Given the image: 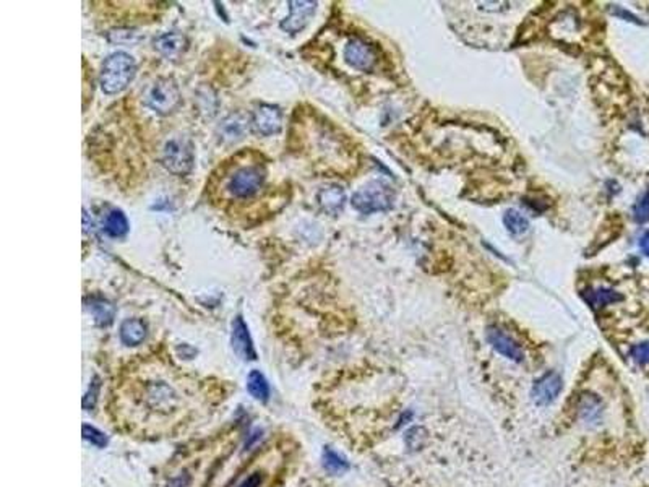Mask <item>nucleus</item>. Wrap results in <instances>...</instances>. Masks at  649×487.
<instances>
[{"label": "nucleus", "instance_id": "1", "mask_svg": "<svg viewBox=\"0 0 649 487\" xmlns=\"http://www.w3.org/2000/svg\"><path fill=\"white\" fill-rule=\"evenodd\" d=\"M136 62L132 55L117 50L107 55L101 65L99 84L106 94L122 93L135 80Z\"/></svg>", "mask_w": 649, "mask_h": 487}, {"label": "nucleus", "instance_id": "2", "mask_svg": "<svg viewBox=\"0 0 649 487\" xmlns=\"http://www.w3.org/2000/svg\"><path fill=\"white\" fill-rule=\"evenodd\" d=\"M393 202H395V190L388 182L380 179L364 184L351 198L352 208L364 214L386 212L393 207Z\"/></svg>", "mask_w": 649, "mask_h": 487}, {"label": "nucleus", "instance_id": "3", "mask_svg": "<svg viewBox=\"0 0 649 487\" xmlns=\"http://www.w3.org/2000/svg\"><path fill=\"white\" fill-rule=\"evenodd\" d=\"M195 155L192 141L185 137H174L164 143L163 164L174 175H185L192 171Z\"/></svg>", "mask_w": 649, "mask_h": 487}, {"label": "nucleus", "instance_id": "4", "mask_svg": "<svg viewBox=\"0 0 649 487\" xmlns=\"http://www.w3.org/2000/svg\"><path fill=\"white\" fill-rule=\"evenodd\" d=\"M146 104L158 114H170L180 104L179 84L173 78H159L146 94Z\"/></svg>", "mask_w": 649, "mask_h": 487}, {"label": "nucleus", "instance_id": "5", "mask_svg": "<svg viewBox=\"0 0 649 487\" xmlns=\"http://www.w3.org/2000/svg\"><path fill=\"white\" fill-rule=\"evenodd\" d=\"M265 182V171L260 166L242 168L232 174L227 182V190L234 197L247 198L257 194Z\"/></svg>", "mask_w": 649, "mask_h": 487}, {"label": "nucleus", "instance_id": "6", "mask_svg": "<svg viewBox=\"0 0 649 487\" xmlns=\"http://www.w3.org/2000/svg\"><path fill=\"white\" fill-rule=\"evenodd\" d=\"M250 126L255 133L263 137L280 133L283 128V111L273 104H260L250 117Z\"/></svg>", "mask_w": 649, "mask_h": 487}, {"label": "nucleus", "instance_id": "7", "mask_svg": "<svg viewBox=\"0 0 649 487\" xmlns=\"http://www.w3.org/2000/svg\"><path fill=\"white\" fill-rule=\"evenodd\" d=\"M289 4V16H286L280 28L289 35H298L309 25L312 16L317 12V2H305V0H291Z\"/></svg>", "mask_w": 649, "mask_h": 487}, {"label": "nucleus", "instance_id": "8", "mask_svg": "<svg viewBox=\"0 0 649 487\" xmlns=\"http://www.w3.org/2000/svg\"><path fill=\"white\" fill-rule=\"evenodd\" d=\"M344 60L347 65L352 67V69L369 72L373 69L375 64H377V53H375V49L366 41L354 38L346 44Z\"/></svg>", "mask_w": 649, "mask_h": 487}, {"label": "nucleus", "instance_id": "9", "mask_svg": "<svg viewBox=\"0 0 649 487\" xmlns=\"http://www.w3.org/2000/svg\"><path fill=\"white\" fill-rule=\"evenodd\" d=\"M563 388V382L559 372H547L539 377L533 385L531 396L538 406H547L557 400Z\"/></svg>", "mask_w": 649, "mask_h": 487}, {"label": "nucleus", "instance_id": "10", "mask_svg": "<svg viewBox=\"0 0 649 487\" xmlns=\"http://www.w3.org/2000/svg\"><path fill=\"white\" fill-rule=\"evenodd\" d=\"M249 127L252 126H250V119L246 114H242V112L229 114L223 119V122L218 127L219 141L224 145H234L246 137Z\"/></svg>", "mask_w": 649, "mask_h": 487}, {"label": "nucleus", "instance_id": "11", "mask_svg": "<svg viewBox=\"0 0 649 487\" xmlns=\"http://www.w3.org/2000/svg\"><path fill=\"white\" fill-rule=\"evenodd\" d=\"M486 338H487L489 344H491V346L497 351L498 354L505 356L506 359H510L513 362H521L523 359H525V353H523L520 344H518L513 338L500 330V328L489 327L486 332Z\"/></svg>", "mask_w": 649, "mask_h": 487}, {"label": "nucleus", "instance_id": "12", "mask_svg": "<svg viewBox=\"0 0 649 487\" xmlns=\"http://www.w3.org/2000/svg\"><path fill=\"white\" fill-rule=\"evenodd\" d=\"M232 349L244 361H255L257 359V353H255L253 341L250 338L249 328L246 322L241 315L236 317V320L232 322V336H231Z\"/></svg>", "mask_w": 649, "mask_h": 487}, {"label": "nucleus", "instance_id": "13", "mask_svg": "<svg viewBox=\"0 0 649 487\" xmlns=\"http://www.w3.org/2000/svg\"><path fill=\"white\" fill-rule=\"evenodd\" d=\"M187 46H189L187 38L175 31L164 33V35L158 36L155 39V49L169 60L179 59L180 55L187 50Z\"/></svg>", "mask_w": 649, "mask_h": 487}, {"label": "nucleus", "instance_id": "14", "mask_svg": "<svg viewBox=\"0 0 649 487\" xmlns=\"http://www.w3.org/2000/svg\"><path fill=\"white\" fill-rule=\"evenodd\" d=\"M317 200L323 212H327L328 214H338L346 203L344 189L338 184L324 185L318 192Z\"/></svg>", "mask_w": 649, "mask_h": 487}, {"label": "nucleus", "instance_id": "15", "mask_svg": "<svg viewBox=\"0 0 649 487\" xmlns=\"http://www.w3.org/2000/svg\"><path fill=\"white\" fill-rule=\"evenodd\" d=\"M84 304H87L89 314L93 315L96 325L107 327L114 322V317H116V305L111 301H107V299L101 296H93L87 299Z\"/></svg>", "mask_w": 649, "mask_h": 487}, {"label": "nucleus", "instance_id": "16", "mask_svg": "<svg viewBox=\"0 0 649 487\" xmlns=\"http://www.w3.org/2000/svg\"><path fill=\"white\" fill-rule=\"evenodd\" d=\"M146 333L148 330L143 320L127 319L121 325V333L119 335H121L122 343L127 344V346H138V344L145 341Z\"/></svg>", "mask_w": 649, "mask_h": 487}, {"label": "nucleus", "instance_id": "17", "mask_svg": "<svg viewBox=\"0 0 649 487\" xmlns=\"http://www.w3.org/2000/svg\"><path fill=\"white\" fill-rule=\"evenodd\" d=\"M583 296H584V301L594 309L606 307V305H609V304L618 302L623 299L622 294H618L613 290H609V288H594V290L593 288H589V290H586L583 292Z\"/></svg>", "mask_w": 649, "mask_h": 487}, {"label": "nucleus", "instance_id": "18", "mask_svg": "<svg viewBox=\"0 0 649 487\" xmlns=\"http://www.w3.org/2000/svg\"><path fill=\"white\" fill-rule=\"evenodd\" d=\"M129 221L127 217H125L124 212L121 209L114 208L107 213L106 221H104V232L109 237H114V239H121L125 234L129 232Z\"/></svg>", "mask_w": 649, "mask_h": 487}, {"label": "nucleus", "instance_id": "19", "mask_svg": "<svg viewBox=\"0 0 649 487\" xmlns=\"http://www.w3.org/2000/svg\"><path fill=\"white\" fill-rule=\"evenodd\" d=\"M578 412L586 422L596 421L601 416V400L596 395L583 393L578 403Z\"/></svg>", "mask_w": 649, "mask_h": 487}, {"label": "nucleus", "instance_id": "20", "mask_svg": "<svg viewBox=\"0 0 649 487\" xmlns=\"http://www.w3.org/2000/svg\"><path fill=\"white\" fill-rule=\"evenodd\" d=\"M247 390L249 393L258 401H266L270 396V387L263 373L260 371H252L247 377Z\"/></svg>", "mask_w": 649, "mask_h": 487}, {"label": "nucleus", "instance_id": "21", "mask_svg": "<svg viewBox=\"0 0 649 487\" xmlns=\"http://www.w3.org/2000/svg\"><path fill=\"white\" fill-rule=\"evenodd\" d=\"M503 224L505 228L508 229V232L515 236H521L528 232L529 229V221L525 217V214L518 212V209H508L503 214Z\"/></svg>", "mask_w": 649, "mask_h": 487}, {"label": "nucleus", "instance_id": "22", "mask_svg": "<svg viewBox=\"0 0 649 487\" xmlns=\"http://www.w3.org/2000/svg\"><path fill=\"white\" fill-rule=\"evenodd\" d=\"M323 466L328 473L341 474L349 469V463H347L346 458L341 456L339 453H336L334 450L329 449V447H327L323 452Z\"/></svg>", "mask_w": 649, "mask_h": 487}, {"label": "nucleus", "instance_id": "23", "mask_svg": "<svg viewBox=\"0 0 649 487\" xmlns=\"http://www.w3.org/2000/svg\"><path fill=\"white\" fill-rule=\"evenodd\" d=\"M427 439H429L427 430L420 426H415L408 430L406 437H404V442H406L409 450L415 452V450L424 449V445L427 444Z\"/></svg>", "mask_w": 649, "mask_h": 487}, {"label": "nucleus", "instance_id": "24", "mask_svg": "<svg viewBox=\"0 0 649 487\" xmlns=\"http://www.w3.org/2000/svg\"><path fill=\"white\" fill-rule=\"evenodd\" d=\"M268 476L265 468H257L255 471L249 473L236 487H265L268 483Z\"/></svg>", "mask_w": 649, "mask_h": 487}, {"label": "nucleus", "instance_id": "25", "mask_svg": "<svg viewBox=\"0 0 649 487\" xmlns=\"http://www.w3.org/2000/svg\"><path fill=\"white\" fill-rule=\"evenodd\" d=\"M633 217L638 223H648L649 221V190H646L645 194L638 198V202L635 203Z\"/></svg>", "mask_w": 649, "mask_h": 487}, {"label": "nucleus", "instance_id": "26", "mask_svg": "<svg viewBox=\"0 0 649 487\" xmlns=\"http://www.w3.org/2000/svg\"><path fill=\"white\" fill-rule=\"evenodd\" d=\"M83 439L91 442V444L96 445V447H101V449H102V447L107 445L106 435L102 434L101 430L96 429V427L88 426V424H83Z\"/></svg>", "mask_w": 649, "mask_h": 487}, {"label": "nucleus", "instance_id": "27", "mask_svg": "<svg viewBox=\"0 0 649 487\" xmlns=\"http://www.w3.org/2000/svg\"><path fill=\"white\" fill-rule=\"evenodd\" d=\"M631 358H633L638 364H649V341L635 344L631 348Z\"/></svg>", "mask_w": 649, "mask_h": 487}, {"label": "nucleus", "instance_id": "28", "mask_svg": "<svg viewBox=\"0 0 649 487\" xmlns=\"http://www.w3.org/2000/svg\"><path fill=\"white\" fill-rule=\"evenodd\" d=\"M109 39L112 43H133L138 39V35L130 30H119L109 33Z\"/></svg>", "mask_w": 649, "mask_h": 487}, {"label": "nucleus", "instance_id": "29", "mask_svg": "<svg viewBox=\"0 0 649 487\" xmlns=\"http://www.w3.org/2000/svg\"><path fill=\"white\" fill-rule=\"evenodd\" d=\"M98 390H99V381H98V377H96L93 381V383H91L89 392L83 398V407H84V410H91V407L94 406L96 398H98Z\"/></svg>", "mask_w": 649, "mask_h": 487}, {"label": "nucleus", "instance_id": "30", "mask_svg": "<svg viewBox=\"0 0 649 487\" xmlns=\"http://www.w3.org/2000/svg\"><path fill=\"white\" fill-rule=\"evenodd\" d=\"M611 13L617 15V16H622V18H628V21H635V23H638V20H636L635 15H631L630 12H625L623 9L617 7V5H611Z\"/></svg>", "mask_w": 649, "mask_h": 487}, {"label": "nucleus", "instance_id": "31", "mask_svg": "<svg viewBox=\"0 0 649 487\" xmlns=\"http://www.w3.org/2000/svg\"><path fill=\"white\" fill-rule=\"evenodd\" d=\"M640 248L643 251V253H646V256L649 257V231H646L645 234L641 236V239H640Z\"/></svg>", "mask_w": 649, "mask_h": 487}]
</instances>
